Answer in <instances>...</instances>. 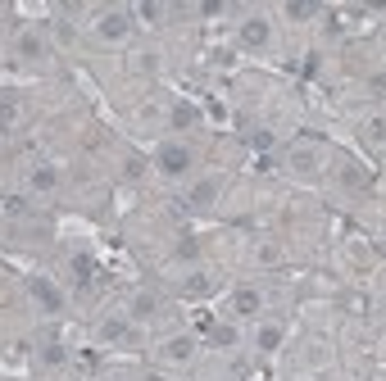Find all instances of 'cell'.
<instances>
[{
  "instance_id": "2e32d148",
  "label": "cell",
  "mask_w": 386,
  "mask_h": 381,
  "mask_svg": "<svg viewBox=\"0 0 386 381\" xmlns=\"http://www.w3.org/2000/svg\"><path fill=\"white\" fill-rule=\"evenodd\" d=\"M136 19H145V23L164 19V5H154V0H145V5H136Z\"/></svg>"
},
{
  "instance_id": "6da1fadb",
  "label": "cell",
  "mask_w": 386,
  "mask_h": 381,
  "mask_svg": "<svg viewBox=\"0 0 386 381\" xmlns=\"http://www.w3.org/2000/svg\"><path fill=\"white\" fill-rule=\"evenodd\" d=\"M128 32H132V10H105L96 19L100 41H128Z\"/></svg>"
},
{
  "instance_id": "7a4b0ae2",
  "label": "cell",
  "mask_w": 386,
  "mask_h": 381,
  "mask_svg": "<svg viewBox=\"0 0 386 381\" xmlns=\"http://www.w3.org/2000/svg\"><path fill=\"white\" fill-rule=\"evenodd\" d=\"M154 168L164 177H182L191 168V150L182 141H168V145H159V154H154Z\"/></svg>"
},
{
  "instance_id": "e0dca14e",
  "label": "cell",
  "mask_w": 386,
  "mask_h": 381,
  "mask_svg": "<svg viewBox=\"0 0 386 381\" xmlns=\"http://www.w3.org/2000/svg\"><path fill=\"white\" fill-rule=\"evenodd\" d=\"M14 119H19L14 100H0V132H5V127H14Z\"/></svg>"
},
{
  "instance_id": "4fadbf2b",
  "label": "cell",
  "mask_w": 386,
  "mask_h": 381,
  "mask_svg": "<svg viewBox=\"0 0 386 381\" xmlns=\"http://www.w3.org/2000/svg\"><path fill=\"white\" fill-rule=\"evenodd\" d=\"M19 54H23V59H41V54H45V41H41L37 32H28V37L19 41Z\"/></svg>"
},
{
  "instance_id": "ffe728a7",
  "label": "cell",
  "mask_w": 386,
  "mask_h": 381,
  "mask_svg": "<svg viewBox=\"0 0 386 381\" xmlns=\"http://www.w3.org/2000/svg\"><path fill=\"white\" fill-rule=\"evenodd\" d=\"M177 259H196V240H187V236L177 240Z\"/></svg>"
},
{
  "instance_id": "ba28073f",
  "label": "cell",
  "mask_w": 386,
  "mask_h": 381,
  "mask_svg": "<svg viewBox=\"0 0 386 381\" xmlns=\"http://www.w3.org/2000/svg\"><path fill=\"white\" fill-rule=\"evenodd\" d=\"M259 309H264V300H259V291H236L232 295V313H241V318H259Z\"/></svg>"
},
{
  "instance_id": "8fae6325",
  "label": "cell",
  "mask_w": 386,
  "mask_h": 381,
  "mask_svg": "<svg viewBox=\"0 0 386 381\" xmlns=\"http://www.w3.org/2000/svg\"><path fill=\"white\" fill-rule=\"evenodd\" d=\"M55 186H59V173L50 168V163H41V168L32 173V191H55Z\"/></svg>"
},
{
  "instance_id": "52a82bcc",
  "label": "cell",
  "mask_w": 386,
  "mask_h": 381,
  "mask_svg": "<svg viewBox=\"0 0 386 381\" xmlns=\"http://www.w3.org/2000/svg\"><path fill=\"white\" fill-rule=\"evenodd\" d=\"M219 191H223V182H219V177H205V182H196V186H191V200H187V205L210 209L214 200H219Z\"/></svg>"
},
{
  "instance_id": "9a60e30c",
  "label": "cell",
  "mask_w": 386,
  "mask_h": 381,
  "mask_svg": "<svg viewBox=\"0 0 386 381\" xmlns=\"http://www.w3.org/2000/svg\"><path fill=\"white\" fill-rule=\"evenodd\" d=\"M214 345H223V349H227V345H236V327L219 322V327H214Z\"/></svg>"
},
{
  "instance_id": "d6986e66",
  "label": "cell",
  "mask_w": 386,
  "mask_h": 381,
  "mask_svg": "<svg viewBox=\"0 0 386 381\" xmlns=\"http://www.w3.org/2000/svg\"><path fill=\"white\" fill-rule=\"evenodd\" d=\"M287 14H291V19H314L318 10H314V5H296V0H291V5H287Z\"/></svg>"
},
{
  "instance_id": "ac0fdd59",
  "label": "cell",
  "mask_w": 386,
  "mask_h": 381,
  "mask_svg": "<svg viewBox=\"0 0 386 381\" xmlns=\"http://www.w3.org/2000/svg\"><path fill=\"white\" fill-rule=\"evenodd\" d=\"M41 363H45V368H59V363H64V349H59V345H45Z\"/></svg>"
},
{
  "instance_id": "277c9868",
  "label": "cell",
  "mask_w": 386,
  "mask_h": 381,
  "mask_svg": "<svg viewBox=\"0 0 386 381\" xmlns=\"http://www.w3.org/2000/svg\"><path fill=\"white\" fill-rule=\"evenodd\" d=\"M241 45H250V50H264V45H268V19H264V14L241 23Z\"/></svg>"
},
{
  "instance_id": "30bf717a",
  "label": "cell",
  "mask_w": 386,
  "mask_h": 381,
  "mask_svg": "<svg viewBox=\"0 0 386 381\" xmlns=\"http://www.w3.org/2000/svg\"><path fill=\"white\" fill-rule=\"evenodd\" d=\"M282 336H287V327H282V322H264L259 331H254V345H259V349H277Z\"/></svg>"
},
{
  "instance_id": "8992f818",
  "label": "cell",
  "mask_w": 386,
  "mask_h": 381,
  "mask_svg": "<svg viewBox=\"0 0 386 381\" xmlns=\"http://www.w3.org/2000/svg\"><path fill=\"white\" fill-rule=\"evenodd\" d=\"M28 291H32L45 309H64V295H59L55 286H50V277H28Z\"/></svg>"
},
{
  "instance_id": "5bb4252c",
  "label": "cell",
  "mask_w": 386,
  "mask_h": 381,
  "mask_svg": "<svg viewBox=\"0 0 386 381\" xmlns=\"http://www.w3.org/2000/svg\"><path fill=\"white\" fill-rule=\"evenodd\" d=\"M196 119H200V114H196L191 105H173V127H177V132H182V127H196Z\"/></svg>"
},
{
  "instance_id": "3957f363",
  "label": "cell",
  "mask_w": 386,
  "mask_h": 381,
  "mask_svg": "<svg viewBox=\"0 0 386 381\" xmlns=\"http://www.w3.org/2000/svg\"><path fill=\"white\" fill-rule=\"evenodd\" d=\"M154 318H159V300H154L150 291H136L132 300H128V322L145 327V322H154Z\"/></svg>"
},
{
  "instance_id": "7c38bea8",
  "label": "cell",
  "mask_w": 386,
  "mask_h": 381,
  "mask_svg": "<svg viewBox=\"0 0 386 381\" xmlns=\"http://www.w3.org/2000/svg\"><path fill=\"white\" fill-rule=\"evenodd\" d=\"M291 168H300V173H318V150H291Z\"/></svg>"
},
{
  "instance_id": "9c48e42d",
  "label": "cell",
  "mask_w": 386,
  "mask_h": 381,
  "mask_svg": "<svg viewBox=\"0 0 386 381\" xmlns=\"http://www.w3.org/2000/svg\"><path fill=\"white\" fill-rule=\"evenodd\" d=\"M136 327L128 318H110V322H100V340H132Z\"/></svg>"
},
{
  "instance_id": "5b68a950",
  "label": "cell",
  "mask_w": 386,
  "mask_h": 381,
  "mask_svg": "<svg viewBox=\"0 0 386 381\" xmlns=\"http://www.w3.org/2000/svg\"><path fill=\"white\" fill-rule=\"evenodd\" d=\"M159 354H164V363H187L191 354H196V340L191 336H168Z\"/></svg>"
}]
</instances>
